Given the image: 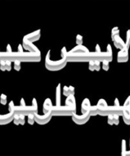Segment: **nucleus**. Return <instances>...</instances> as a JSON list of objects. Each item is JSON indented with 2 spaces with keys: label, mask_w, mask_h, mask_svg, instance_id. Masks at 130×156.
<instances>
[{
  "label": "nucleus",
  "mask_w": 130,
  "mask_h": 156,
  "mask_svg": "<svg viewBox=\"0 0 130 156\" xmlns=\"http://www.w3.org/2000/svg\"><path fill=\"white\" fill-rule=\"evenodd\" d=\"M97 114L100 116H109L111 114H117L122 116L124 108L119 103L118 99L116 98L115 104L113 106H108L104 99H100L97 105Z\"/></svg>",
  "instance_id": "f257e3e1"
},
{
  "label": "nucleus",
  "mask_w": 130,
  "mask_h": 156,
  "mask_svg": "<svg viewBox=\"0 0 130 156\" xmlns=\"http://www.w3.org/2000/svg\"><path fill=\"white\" fill-rule=\"evenodd\" d=\"M76 100L73 95H69L65 100V106H57L53 108V115H72L76 113Z\"/></svg>",
  "instance_id": "f03ea898"
},
{
  "label": "nucleus",
  "mask_w": 130,
  "mask_h": 156,
  "mask_svg": "<svg viewBox=\"0 0 130 156\" xmlns=\"http://www.w3.org/2000/svg\"><path fill=\"white\" fill-rule=\"evenodd\" d=\"M61 56L62 59H59L57 61H53L50 59V50L47 53V56H46V61H45V65L46 68L47 69L50 70V71H58L66 66L67 63V52L65 48H62L61 50Z\"/></svg>",
  "instance_id": "7ed1b4c3"
},
{
  "label": "nucleus",
  "mask_w": 130,
  "mask_h": 156,
  "mask_svg": "<svg viewBox=\"0 0 130 156\" xmlns=\"http://www.w3.org/2000/svg\"><path fill=\"white\" fill-rule=\"evenodd\" d=\"M14 110H15V114H23V115H29L30 114H35L37 111V105L36 99L33 98L32 101V105L27 106L24 102V100L21 99V105L15 106L14 105Z\"/></svg>",
  "instance_id": "20e7f679"
},
{
  "label": "nucleus",
  "mask_w": 130,
  "mask_h": 156,
  "mask_svg": "<svg viewBox=\"0 0 130 156\" xmlns=\"http://www.w3.org/2000/svg\"><path fill=\"white\" fill-rule=\"evenodd\" d=\"M9 108H10V112L5 115H2L0 114V125L7 124V123H10L11 121L14 120V117H15V110H14V103L13 101L11 102L9 104Z\"/></svg>",
  "instance_id": "39448f33"
},
{
  "label": "nucleus",
  "mask_w": 130,
  "mask_h": 156,
  "mask_svg": "<svg viewBox=\"0 0 130 156\" xmlns=\"http://www.w3.org/2000/svg\"><path fill=\"white\" fill-rule=\"evenodd\" d=\"M72 120L76 124L79 125H82L85 124V123L88 122V120H89L90 117H91V114H90V111L85 113V114H82L81 115H78L75 113L74 114L72 115Z\"/></svg>",
  "instance_id": "423d86ee"
},
{
  "label": "nucleus",
  "mask_w": 130,
  "mask_h": 156,
  "mask_svg": "<svg viewBox=\"0 0 130 156\" xmlns=\"http://www.w3.org/2000/svg\"><path fill=\"white\" fill-rule=\"evenodd\" d=\"M35 115V122L40 125H44L46 123H48L50 120H51L52 117H53V111H50V112L47 113V114H44L42 116L39 115L37 114V112L34 114Z\"/></svg>",
  "instance_id": "0eeeda50"
},
{
  "label": "nucleus",
  "mask_w": 130,
  "mask_h": 156,
  "mask_svg": "<svg viewBox=\"0 0 130 156\" xmlns=\"http://www.w3.org/2000/svg\"><path fill=\"white\" fill-rule=\"evenodd\" d=\"M129 49L126 47H123L120 50V51L117 55V62H126L129 60Z\"/></svg>",
  "instance_id": "6e6552de"
},
{
  "label": "nucleus",
  "mask_w": 130,
  "mask_h": 156,
  "mask_svg": "<svg viewBox=\"0 0 130 156\" xmlns=\"http://www.w3.org/2000/svg\"><path fill=\"white\" fill-rule=\"evenodd\" d=\"M40 30H37L36 31L32 32V33L26 35L24 37V39H23V41L33 44V42H34V41H38L40 39Z\"/></svg>",
  "instance_id": "1a4fd4ad"
},
{
  "label": "nucleus",
  "mask_w": 130,
  "mask_h": 156,
  "mask_svg": "<svg viewBox=\"0 0 130 156\" xmlns=\"http://www.w3.org/2000/svg\"><path fill=\"white\" fill-rule=\"evenodd\" d=\"M0 69L2 71H10L12 69V61L1 59L0 62Z\"/></svg>",
  "instance_id": "9d476101"
},
{
  "label": "nucleus",
  "mask_w": 130,
  "mask_h": 156,
  "mask_svg": "<svg viewBox=\"0 0 130 156\" xmlns=\"http://www.w3.org/2000/svg\"><path fill=\"white\" fill-rule=\"evenodd\" d=\"M113 42H114V46H115L118 49H123V47H125V42L123 41V40L122 39L121 37H120V35H117L115 37L113 38Z\"/></svg>",
  "instance_id": "9b49d317"
},
{
  "label": "nucleus",
  "mask_w": 130,
  "mask_h": 156,
  "mask_svg": "<svg viewBox=\"0 0 130 156\" xmlns=\"http://www.w3.org/2000/svg\"><path fill=\"white\" fill-rule=\"evenodd\" d=\"M107 123L110 125H118L120 123V116L117 114H111L108 116Z\"/></svg>",
  "instance_id": "f8f14e48"
},
{
  "label": "nucleus",
  "mask_w": 130,
  "mask_h": 156,
  "mask_svg": "<svg viewBox=\"0 0 130 156\" xmlns=\"http://www.w3.org/2000/svg\"><path fill=\"white\" fill-rule=\"evenodd\" d=\"M53 105L52 104L51 100L50 98L46 99L44 104V114H47L50 111H53Z\"/></svg>",
  "instance_id": "ddd939ff"
},
{
  "label": "nucleus",
  "mask_w": 130,
  "mask_h": 156,
  "mask_svg": "<svg viewBox=\"0 0 130 156\" xmlns=\"http://www.w3.org/2000/svg\"><path fill=\"white\" fill-rule=\"evenodd\" d=\"M100 61L92 60L89 62V69L91 71H99L100 69Z\"/></svg>",
  "instance_id": "4468645a"
},
{
  "label": "nucleus",
  "mask_w": 130,
  "mask_h": 156,
  "mask_svg": "<svg viewBox=\"0 0 130 156\" xmlns=\"http://www.w3.org/2000/svg\"><path fill=\"white\" fill-rule=\"evenodd\" d=\"M22 46L24 47V49H26V50H28V51H30V52L39 51V50H38V49L37 48V47H35L33 44H32V43H29V42H27V41H23Z\"/></svg>",
  "instance_id": "2eb2a0df"
},
{
  "label": "nucleus",
  "mask_w": 130,
  "mask_h": 156,
  "mask_svg": "<svg viewBox=\"0 0 130 156\" xmlns=\"http://www.w3.org/2000/svg\"><path fill=\"white\" fill-rule=\"evenodd\" d=\"M91 106V103H90L89 99L85 98L82 104V114H85V113L89 111Z\"/></svg>",
  "instance_id": "dca6fc26"
},
{
  "label": "nucleus",
  "mask_w": 130,
  "mask_h": 156,
  "mask_svg": "<svg viewBox=\"0 0 130 156\" xmlns=\"http://www.w3.org/2000/svg\"><path fill=\"white\" fill-rule=\"evenodd\" d=\"M13 120L15 124L17 125L24 124V115H23V114H15Z\"/></svg>",
  "instance_id": "f3484780"
},
{
  "label": "nucleus",
  "mask_w": 130,
  "mask_h": 156,
  "mask_svg": "<svg viewBox=\"0 0 130 156\" xmlns=\"http://www.w3.org/2000/svg\"><path fill=\"white\" fill-rule=\"evenodd\" d=\"M123 119L124 123L126 125H130V109H126L124 108V111H123Z\"/></svg>",
  "instance_id": "a211bd4d"
},
{
  "label": "nucleus",
  "mask_w": 130,
  "mask_h": 156,
  "mask_svg": "<svg viewBox=\"0 0 130 156\" xmlns=\"http://www.w3.org/2000/svg\"><path fill=\"white\" fill-rule=\"evenodd\" d=\"M75 93V88L72 86H65L63 90V94L65 96H69V95H74Z\"/></svg>",
  "instance_id": "6ab92c4d"
},
{
  "label": "nucleus",
  "mask_w": 130,
  "mask_h": 156,
  "mask_svg": "<svg viewBox=\"0 0 130 156\" xmlns=\"http://www.w3.org/2000/svg\"><path fill=\"white\" fill-rule=\"evenodd\" d=\"M126 141L125 140H122V151L121 156H126Z\"/></svg>",
  "instance_id": "aec40b11"
},
{
  "label": "nucleus",
  "mask_w": 130,
  "mask_h": 156,
  "mask_svg": "<svg viewBox=\"0 0 130 156\" xmlns=\"http://www.w3.org/2000/svg\"><path fill=\"white\" fill-rule=\"evenodd\" d=\"M117 35H120V29L118 27H115L112 29V31H111V38L113 39Z\"/></svg>",
  "instance_id": "412c9836"
},
{
  "label": "nucleus",
  "mask_w": 130,
  "mask_h": 156,
  "mask_svg": "<svg viewBox=\"0 0 130 156\" xmlns=\"http://www.w3.org/2000/svg\"><path fill=\"white\" fill-rule=\"evenodd\" d=\"M90 114H91V116H96L97 115V105H94V106H91L90 108Z\"/></svg>",
  "instance_id": "4be33fe9"
},
{
  "label": "nucleus",
  "mask_w": 130,
  "mask_h": 156,
  "mask_svg": "<svg viewBox=\"0 0 130 156\" xmlns=\"http://www.w3.org/2000/svg\"><path fill=\"white\" fill-rule=\"evenodd\" d=\"M130 46V30H128L126 32V42L125 43V47L129 49Z\"/></svg>",
  "instance_id": "5701e85b"
},
{
  "label": "nucleus",
  "mask_w": 130,
  "mask_h": 156,
  "mask_svg": "<svg viewBox=\"0 0 130 156\" xmlns=\"http://www.w3.org/2000/svg\"><path fill=\"white\" fill-rule=\"evenodd\" d=\"M109 63L110 61L108 60L102 61V68H103L104 70H105V71H108V70H109Z\"/></svg>",
  "instance_id": "b1692460"
},
{
  "label": "nucleus",
  "mask_w": 130,
  "mask_h": 156,
  "mask_svg": "<svg viewBox=\"0 0 130 156\" xmlns=\"http://www.w3.org/2000/svg\"><path fill=\"white\" fill-rule=\"evenodd\" d=\"M35 122V115L34 114H30L28 115V123L33 125Z\"/></svg>",
  "instance_id": "393cba45"
},
{
  "label": "nucleus",
  "mask_w": 130,
  "mask_h": 156,
  "mask_svg": "<svg viewBox=\"0 0 130 156\" xmlns=\"http://www.w3.org/2000/svg\"><path fill=\"white\" fill-rule=\"evenodd\" d=\"M123 108H126V109H130V96L127 98V99H126V101H125Z\"/></svg>",
  "instance_id": "a878e982"
},
{
  "label": "nucleus",
  "mask_w": 130,
  "mask_h": 156,
  "mask_svg": "<svg viewBox=\"0 0 130 156\" xmlns=\"http://www.w3.org/2000/svg\"><path fill=\"white\" fill-rule=\"evenodd\" d=\"M6 101H7V96L5 94H2L1 98H0V102L2 105H5Z\"/></svg>",
  "instance_id": "bb28decb"
},
{
  "label": "nucleus",
  "mask_w": 130,
  "mask_h": 156,
  "mask_svg": "<svg viewBox=\"0 0 130 156\" xmlns=\"http://www.w3.org/2000/svg\"><path fill=\"white\" fill-rule=\"evenodd\" d=\"M82 41H83V37L81 35H78L76 37V42H77L78 45H82Z\"/></svg>",
  "instance_id": "cd10ccee"
},
{
  "label": "nucleus",
  "mask_w": 130,
  "mask_h": 156,
  "mask_svg": "<svg viewBox=\"0 0 130 156\" xmlns=\"http://www.w3.org/2000/svg\"><path fill=\"white\" fill-rule=\"evenodd\" d=\"M21 61H15V69L17 71H19L20 69H21Z\"/></svg>",
  "instance_id": "c85d7f7f"
},
{
  "label": "nucleus",
  "mask_w": 130,
  "mask_h": 156,
  "mask_svg": "<svg viewBox=\"0 0 130 156\" xmlns=\"http://www.w3.org/2000/svg\"><path fill=\"white\" fill-rule=\"evenodd\" d=\"M129 146H130V140H129ZM130 151V150H129Z\"/></svg>",
  "instance_id": "c756f323"
},
{
  "label": "nucleus",
  "mask_w": 130,
  "mask_h": 156,
  "mask_svg": "<svg viewBox=\"0 0 130 156\" xmlns=\"http://www.w3.org/2000/svg\"><path fill=\"white\" fill-rule=\"evenodd\" d=\"M0 62H1V57H0Z\"/></svg>",
  "instance_id": "7c9ffc66"
}]
</instances>
